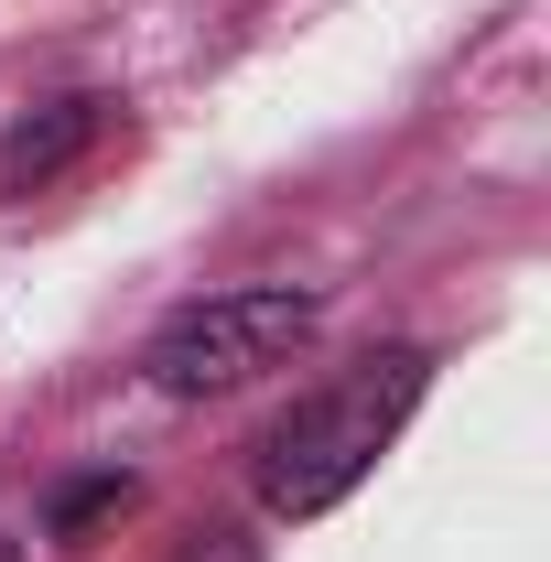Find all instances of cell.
<instances>
[{"label": "cell", "mask_w": 551, "mask_h": 562, "mask_svg": "<svg viewBox=\"0 0 551 562\" xmlns=\"http://www.w3.org/2000/svg\"><path fill=\"white\" fill-rule=\"evenodd\" d=\"M421 379H432L421 347H379V357H357L346 379H325L314 401H292L271 422V443H260V497L281 519H325L336 497H357V476L401 443Z\"/></svg>", "instance_id": "cell-1"}, {"label": "cell", "mask_w": 551, "mask_h": 562, "mask_svg": "<svg viewBox=\"0 0 551 562\" xmlns=\"http://www.w3.org/2000/svg\"><path fill=\"white\" fill-rule=\"evenodd\" d=\"M314 325H325V303H314V292H292V281L206 292V303H184V314L140 347V379H151L162 401H216V390H249L260 368H281Z\"/></svg>", "instance_id": "cell-2"}, {"label": "cell", "mask_w": 551, "mask_h": 562, "mask_svg": "<svg viewBox=\"0 0 551 562\" xmlns=\"http://www.w3.org/2000/svg\"><path fill=\"white\" fill-rule=\"evenodd\" d=\"M109 120H120V98H44V109H22V120L0 131V195L66 184L76 162L109 140Z\"/></svg>", "instance_id": "cell-3"}, {"label": "cell", "mask_w": 551, "mask_h": 562, "mask_svg": "<svg viewBox=\"0 0 551 562\" xmlns=\"http://www.w3.org/2000/svg\"><path fill=\"white\" fill-rule=\"evenodd\" d=\"M109 508H131V476H87V487L55 497V541H87V519H109Z\"/></svg>", "instance_id": "cell-4"}, {"label": "cell", "mask_w": 551, "mask_h": 562, "mask_svg": "<svg viewBox=\"0 0 551 562\" xmlns=\"http://www.w3.org/2000/svg\"><path fill=\"white\" fill-rule=\"evenodd\" d=\"M0 562H22V552H11V541H0Z\"/></svg>", "instance_id": "cell-5"}]
</instances>
